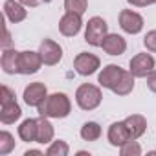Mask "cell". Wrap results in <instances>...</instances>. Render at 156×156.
Wrapping results in <instances>:
<instances>
[{"label": "cell", "mask_w": 156, "mask_h": 156, "mask_svg": "<svg viewBox=\"0 0 156 156\" xmlns=\"http://www.w3.org/2000/svg\"><path fill=\"white\" fill-rule=\"evenodd\" d=\"M39 114L41 116H46V118H55V119H61V118H66L72 110V103L68 99L66 94L62 92H55L51 96H48L39 107Z\"/></svg>", "instance_id": "obj_1"}, {"label": "cell", "mask_w": 156, "mask_h": 156, "mask_svg": "<svg viewBox=\"0 0 156 156\" xmlns=\"http://www.w3.org/2000/svg\"><path fill=\"white\" fill-rule=\"evenodd\" d=\"M20 114L22 110L15 101V92L9 87L2 85L0 87V121L4 125H11L20 118Z\"/></svg>", "instance_id": "obj_2"}, {"label": "cell", "mask_w": 156, "mask_h": 156, "mask_svg": "<svg viewBox=\"0 0 156 156\" xmlns=\"http://www.w3.org/2000/svg\"><path fill=\"white\" fill-rule=\"evenodd\" d=\"M101 90L96 87V85H90V83H85L77 88L75 92V101L83 110H94L101 105Z\"/></svg>", "instance_id": "obj_3"}, {"label": "cell", "mask_w": 156, "mask_h": 156, "mask_svg": "<svg viewBox=\"0 0 156 156\" xmlns=\"http://www.w3.org/2000/svg\"><path fill=\"white\" fill-rule=\"evenodd\" d=\"M108 35V24L105 22V19L101 17H92L87 22V30H85V41L90 46H101L103 39Z\"/></svg>", "instance_id": "obj_4"}, {"label": "cell", "mask_w": 156, "mask_h": 156, "mask_svg": "<svg viewBox=\"0 0 156 156\" xmlns=\"http://www.w3.org/2000/svg\"><path fill=\"white\" fill-rule=\"evenodd\" d=\"M99 66H101L99 57L94 55V53H88V51H83V53H79V55L73 59V68H75V72L79 73V75H85V77L96 73Z\"/></svg>", "instance_id": "obj_5"}, {"label": "cell", "mask_w": 156, "mask_h": 156, "mask_svg": "<svg viewBox=\"0 0 156 156\" xmlns=\"http://www.w3.org/2000/svg\"><path fill=\"white\" fill-rule=\"evenodd\" d=\"M154 57L151 53H138L130 59L129 66L134 77H147L152 70H154Z\"/></svg>", "instance_id": "obj_6"}, {"label": "cell", "mask_w": 156, "mask_h": 156, "mask_svg": "<svg viewBox=\"0 0 156 156\" xmlns=\"http://www.w3.org/2000/svg\"><path fill=\"white\" fill-rule=\"evenodd\" d=\"M42 57L39 51H20V57H19V73H24V75H30V73H35L41 70L42 66Z\"/></svg>", "instance_id": "obj_7"}, {"label": "cell", "mask_w": 156, "mask_h": 156, "mask_svg": "<svg viewBox=\"0 0 156 156\" xmlns=\"http://www.w3.org/2000/svg\"><path fill=\"white\" fill-rule=\"evenodd\" d=\"M119 26L123 31L130 33V35H136L143 30V17L132 9H123L119 13Z\"/></svg>", "instance_id": "obj_8"}, {"label": "cell", "mask_w": 156, "mask_h": 156, "mask_svg": "<svg viewBox=\"0 0 156 156\" xmlns=\"http://www.w3.org/2000/svg\"><path fill=\"white\" fill-rule=\"evenodd\" d=\"M39 53L42 57V62L48 64V66H53V64H57L62 59V48L55 41H51V39H44L41 42Z\"/></svg>", "instance_id": "obj_9"}, {"label": "cell", "mask_w": 156, "mask_h": 156, "mask_svg": "<svg viewBox=\"0 0 156 156\" xmlns=\"http://www.w3.org/2000/svg\"><path fill=\"white\" fill-rule=\"evenodd\" d=\"M81 26H83L81 15L72 13V11H66L61 17V20H59V31L64 37H75L77 33L81 31Z\"/></svg>", "instance_id": "obj_10"}, {"label": "cell", "mask_w": 156, "mask_h": 156, "mask_svg": "<svg viewBox=\"0 0 156 156\" xmlns=\"http://www.w3.org/2000/svg\"><path fill=\"white\" fill-rule=\"evenodd\" d=\"M123 72H125V70H123V68H119L118 64H107V66L101 70L99 77H98V83H99L103 88L112 90V88L118 85V81L121 79Z\"/></svg>", "instance_id": "obj_11"}, {"label": "cell", "mask_w": 156, "mask_h": 156, "mask_svg": "<svg viewBox=\"0 0 156 156\" xmlns=\"http://www.w3.org/2000/svg\"><path fill=\"white\" fill-rule=\"evenodd\" d=\"M46 98H48V94H46V87L42 83H30L24 88V101L30 107H39Z\"/></svg>", "instance_id": "obj_12"}, {"label": "cell", "mask_w": 156, "mask_h": 156, "mask_svg": "<svg viewBox=\"0 0 156 156\" xmlns=\"http://www.w3.org/2000/svg\"><path fill=\"white\" fill-rule=\"evenodd\" d=\"M129 140H130V134H129V129H127L125 121H118V123H112L108 127V143L110 145L121 147Z\"/></svg>", "instance_id": "obj_13"}, {"label": "cell", "mask_w": 156, "mask_h": 156, "mask_svg": "<svg viewBox=\"0 0 156 156\" xmlns=\"http://www.w3.org/2000/svg\"><path fill=\"white\" fill-rule=\"evenodd\" d=\"M101 48H103L108 55H121V53H125V50H127V41H125L121 35H118V33H108V35L103 39Z\"/></svg>", "instance_id": "obj_14"}, {"label": "cell", "mask_w": 156, "mask_h": 156, "mask_svg": "<svg viewBox=\"0 0 156 156\" xmlns=\"http://www.w3.org/2000/svg\"><path fill=\"white\" fill-rule=\"evenodd\" d=\"M4 13H6L8 20L13 22V24L22 22L28 17V11L24 9V4H20L19 0H6L4 2Z\"/></svg>", "instance_id": "obj_15"}, {"label": "cell", "mask_w": 156, "mask_h": 156, "mask_svg": "<svg viewBox=\"0 0 156 156\" xmlns=\"http://www.w3.org/2000/svg\"><path fill=\"white\" fill-rule=\"evenodd\" d=\"M125 125L129 129V134H130V140H138L140 136H143L145 129H147V121L141 114H132L129 118H125Z\"/></svg>", "instance_id": "obj_16"}, {"label": "cell", "mask_w": 156, "mask_h": 156, "mask_svg": "<svg viewBox=\"0 0 156 156\" xmlns=\"http://www.w3.org/2000/svg\"><path fill=\"white\" fill-rule=\"evenodd\" d=\"M19 57H20V51L13 48H6L2 51V59H0L2 70L6 73H19Z\"/></svg>", "instance_id": "obj_17"}, {"label": "cell", "mask_w": 156, "mask_h": 156, "mask_svg": "<svg viewBox=\"0 0 156 156\" xmlns=\"http://www.w3.org/2000/svg\"><path fill=\"white\" fill-rule=\"evenodd\" d=\"M53 140V125L48 121L46 116L37 118V143H51Z\"/></svg>", "instance_id": "obj_18"}, {"label": "cell", "mask_w": 156, "mask_h": 156, "mask_svg": "<svg viewBox=\"0 0 156 156\" xmlns=\"http://www.w3.org/2000/svg\"><path fill=\"white\" fill-rule=\"evenodd\" d=\"M19 136L22 141H37V119H24L19 127Z\"/></svg>", "instance_id": "obj_19"}, {"label": "cell", "mask_w": 156, "mask_h": 156, "mask_svg": "<svg viewBox=\"0 0 156 156\" xmlns=\"http://www.w3.org/2000/svg\"><path fill=\"white\" fill-rule=\"evenodd\" d=\"M132 88H134V75H132V72L129 70V72H123L121 79H119L118 85L112 88V92L118 94V96H129V94L132 92Z\"/></svg>", "instance_id": "obj_20"}, {"label": "cell", "mask_w": 156, "mask_h": 156, "mask_svg": "<svg viewBox=\"0 0 156 156\" xmlns=\"http://www.w3.org/2000/svg\"><path fill=\"white\" fill-rule=\"evenodd\" d=\"M81 138L85 141H96L101 138V127L99 123L96 121H87L83 127H81Z\"/></svg>", "instance_id": "obj_21"}, {"label": "cell", "mask_w": 156, "mask_h": 156, "mask_svg": "<svg viewBox=\"0 0 156 156\" xmlns=\"http://www.w3.org/2000/svg\"><path fill=\"white\" fill-rule=\"evenodd\" d=\"M68 152H70V147H68V143L62 141V140L51 141L50 147L46 149V154H48V156H68Z\"/></svg>", "instance_id": "obj_22"}, {"label": "cell", "mask_w": 156, "mask_h": 156, "mask_svg": "<svg viewBox=\"0 0 156 156\" xmlns=\"http://www.w3.org/2000/svg\"><path fill=\"white\" fill-rule=\"evenodd\" d=\"M13 149H15V138L8 130H2V132H0V154L6 156Z\"/></svg>", "instance_id": "obj_23"}, {"label": "cell", "mask_w": 156, "mask_h": 156, "mask_svg": "<svg viewBox=\"0 0 156 156\" xmlns=\"http://www.w3.org/2000/svg\"><path fill=\"white\" fill-rule=\"evenodd\" d=\"M88 8V0H64V9L77 13V15H83Z\"/></svg>", "instance_id": "obj_24"}, {"label": "cell", "mask_w": 156, "mask_h": 156, "mask_svg": "<svg viewBox=\"0 0 156 156\" xmlns=\"http://www.w3.org/2000/svg\"><path fill=\"white\" fill-rule=\"evenodd\" d=\"M119 152H121V156H140V154H141V147L138 145V141L129 140L127 143L121 145Z\"/></svg>", "instance_id": "obj_25"}, {"label": "cell", "mask_w": 156, "mask_h": 156, "mask_svg": "<svg viewBox=\"0 0 156 156\" xmlns=\"http://www.w3.org/2000/svg\"><path fill=\"white\" fill-rule=\"evenodd\" d=\"M143 44H145V48H147L149 51L156 53V30L147 31V35H145V39H143Z\"/></svg>", "instance_id": "obj_26"}, {"label": "cell", "mask_w": 156, "mask_h": 156, "mask_svg": "<svg viewBox=\"0 0 156 156\" xmlns=\"http://www.w3.org/2000/svg\"><path fill=\"white\" fill-rule=\"evenodd\" d=\"M147 87H149L151 92L156 94V70H152V72L147 75Z\"/></svg>", "instance_id": "obj_27"}, {"label": "cell", "mask_w": 156, "mask_h": 156, "mask_svg": "<svg viewBox=\"0 0 156 156\" xmlns=\"http://www.w3.org/2000/svg\"><path fill=\"white\" fill-rule=\"evenodd\" d=\"M129 4L136 6V8H145V6H151V4H156V0H127Z\"/></svg>", "instance_id": "obj_28"}, {"label": "cell", "mask_w": 156, "mask_h": 156, "mask_svg": "<svg viewBox=\"0 0 156 156\" xmlns=\"http://www.w3.org/2000/svg\"><path fill=\"white\" fill-rule=\"evenodd\" d=\"M11 46V33H9V30L8 28H4V41H2V48L6 50V48H9Z\"/></svg>", "instance_id": "obj_29"}, {"label": "cell", "mask_w": 156, "mask_h": 156, "mask_svg": "<svg viewBox=\"0 0 156 156\" xmlns=\"http://www.w3.org/2000/svg\"><path fill=\"white\" fill-rule=\"evenodd\" d=\"M20 4H24V6H28V8H37L42 0H19Z\"/></svg>", "instance_id": "obj_30"}, {"label": "cell", "mask_w": 156, "mask_h": 156, "mask_svg": "<svg viewBox=\"0 0 156 156\" xmlns=\"http://www.w3.org/2000/svg\"><path fill=\"white\" fill-rule=\"evenodd\" d=\"M42 152L41 151H35V149H31V151H26L24 152V156H41Z\"/></svg>", "instance_id": "obj_31"}]
</instances>
